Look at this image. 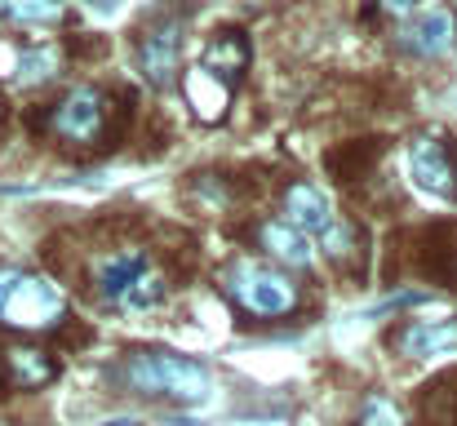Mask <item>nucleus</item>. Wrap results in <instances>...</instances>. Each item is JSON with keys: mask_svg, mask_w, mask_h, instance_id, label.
Returning <instances> with one entry per match:
<instances>
[{"mask_svg": "<svg viewBox=\"0 0 457 426\" xmlns=\"http://www.w3.org/2000/svg\"><path fill=\"white\" fill-rule=\"evenodd\" d=\"M227 288H231V297H236L249 315H258V320L294 315L298 302H303L298 284L289 280L285 271L267 267V263H236V267L227 271Z\"/></svg>", "mask_w": 457, "mask_h": 426, "instance_id": "7ed1b4c3", "label": "nucleus"}, {"mask_svg": "<svg viewBox=\"0 0 457 426\" xmlns=\"http://www.w3.org/2000/svg\"><path fill=\"white\" fill-rule=\"evenodd\" d=\"M62 311H67V293L49 276H22L18 271V280L0 306V320L18 333H40V329H54L62 320Z\"/></svg>", "mask_w": 457, "mask_h": 426, "instance_id": "20e7f679", "label": "nucleus"}, {"mask_svg": "<svg viewBox=\"0 0 457 426\" xmlns=\"http://www.w3.org/2000/svg\"><path fill=\"white\" fill-rule=\"evenodd\" d=\"M0 18L22 22V27L58 22L62 18V0H0Z\"/></svg>", "mask_w": 457, "mask_h": 426, "instance_id": "dca6fc26", "label": "nucleus"}, {"mask_svg": "<svg viewBox=\"0 0 457 426\" xmlns=\"http://www.w3.org/2000/svg\"><path fill=\"white\" fill-rule=\"evenodd\" d=\"M18 58H22V45L13 40H0V80H9L18 71Z\"/></svg>", "mask_w": 457, "mask_h": 426, "instance_id": "6ab92c4d", "label": "nucleus"}, {"mask_svg": "<svg viewBox=\"0 0 457 426\" xmlns=\"http://www.w3.org/2000/svg\"><path fill=\"white\" fill-rule=\"evenodd\" d=\"M413 4H418V0H382V9H386V13H409Z\"/></svg>", "mask_w": 457, "mask_h": 426, "instance_id": "412c9836", "label": "nucleus"}, {"mask_svg": "<svg viewBox=\"0 0 457 426\" xmlns=\"http://www.w3.org/2000/svg\"><path fill=\"white\" fill-rule=\"evenodd\" d=\"M360 426H404V413L395 409V400L369 396L364 400V413H360Z\"/></svg>", "mask_w": 457, "mask_h": 426, "instance_id": "a211bd4d", "label": "nucleus"}, {"mask_svg": "<svg viewBox=\"0 0 457 426\" xmlns=\"http://www.w3.org/2000/svg\"><path fill=\"white\" fill-rule=\"evenodd\" d=\"M0 378L13 391H40V387H49L58 378V360L49 351H40V347L13 342V347L0 351Z\"/></svg>", "mask_w": 457, "mask_h": 426, "instance_id": "1a4fd4ad", "label": "nucleus"}, {"mask_svg": "<svg viewBox=\"0 0 457 426\" xmlns=\"http://www.w3.org/2000/svg\"><path fill=\"white\" fill-rule=\"evenodd\" d=\"M400 36H404V49H409V54H418V58H440V54H449L457 45V13L449 4H431V9L413 13Z\"/></svg>", "mask_w": 457, "mask_h": 426, "instance_id": "0eeeda50", "label": "nucleus"}, {"mask_svg": "<svg viewBox=\"0 0 457 426\" xmlns=\"http://www.w3.org/2000/svg\"><path fill=\"white\" fill-rule=\"evenodd\" d=\"M204 67L209 71H218V76H227L231 85L240 80V71L249 67V40H245V31H213L209 36V45H204Z\"/></svg>", "mask_w": 457, "mask_h": 426, "instance_id": "4468645a", "label": "nucleus"}, {"mask_svg": "<svg viewBox=\"0 0 457 426\" xmlns=\"http://www.w3.org/2000/svg\"><path fill=\"white\" fill-rule=\"evenodd\" d=\"M320 249H324V258L328 263H337V267H355L360 263V254H364V245H360V231H355V222H328L324 231H320Z\"/></svg>", "mask_w": 457, "mask_h": 426, "instance_id": "2eb2a0df", "label": "nucleus"}, {"mask_svg": "<svg viewBox=\"0 0 457 426\" xmlns=\"http://www.w3.org/2000/svg\"><path fill=\"white\" fill-rule=\"evenodd\" d=\"M258 245H262L280 267H294V271H306V267L315 263L311 236H303V231L289 227V222H262V227H258Z\"/></svg>", "mask_w": 457, "mask_h": 426, "instance_id": "f8f14e48", "label": "nucleus"}, {"mask_svg": "<svg viewBox=\"0 0 457 426\" xmlns=\"http://www.w3.org/2000/svg\"><path fill=\"white\" fill-rule=\"evenodd\" d=\"M285 213H289V227H298L303 236L311 231H324L333 222V209H328V196L311 182H294L285 191Z\"/></svg>", "mask_w": 457, "mask_h": 426, "instance_id": "ddd939ff", "label": "nucleus"}, {"mask_svg": "<svg viewBox=\"0 0 457 426\" xmlns=\"http://www.w3.org/2000/svg\"><path fill=\"white\" fill-rule=\"evenodd\" d=\"M182 94H187L191 112H195L204 125H218V121H227V112H231V94H236V85H231L227 76L209 71L204 63H195V67L182 76Z\"/></svg>", "mask_w": 457, "mask_h": 426, "instance_id": "9b49d317", "label": "nucleus"}, {"mask_svg": "<svg viewBox=\"0 0 457 426\" xmlns=\"http://www.w3.org/2000/svg\"><path fill=\"white\" fill-rule=\"evenodd\" d=\"M178 58H182V27L178 18H164L155 22L152 31L138 36V67L152 85H164L178 76Z\"/></svg>", "mask_w": 457, "mask_h": 426, "instance_id": "6e6552de", "label": "nucleus"}, {"mask_svg": "<svg viewBox=\"0 0 457 426\" xmlns=\"http://www.w3.org/2000/svg\"><path fill=\"white\" fill-rule=\"evenodd\" d=\"M409 178L440 196V200H457V155L436 138H413L409 142Z\"/></svg>", "mask_w": 457, "mask_h": 426, "instance_id": "423d86ee", "label": "nucleus"}, {"mask_svg": "<svg viewBox=\"0 0 457 426\" xmlns=\"http://www.w3.org/2000/svg\"><path fill=\"white\" fill-rule=\"evenodd\" d=\"M391 347L400 355H413V360H436V355H457V315L449 320H409Z\"/></svg>", "mask_w": 457, "mask_h": 426, "instance_id": "9d476101", "label": "nucleus"}, {"mask_svg": "<svg viewBox=\"0 0 457 426\" xmlns=\"http://www.w3.org/2000/svg\"><path fill=\"white\" fill-rule=\"evenodd\" d=\"M120 378L143 396H164L178 405H200L213 391L209 369L187 355H173V351H129L120 360Z\"/></svg>", "mask_w": 457, "mask_h": 426, "instance_id": "f257e3e1", "label": "nucleus"}, {"mask_svg": "<svg viewBox=\"0 0 457 426\" xmlns=\"http://www.w3.org/2000/svg\"><path fill=\"white\" fill-rule=\"evenodd\" d=\"M112 112H116V107H112V98H107L103 89L80 85V89H71V94L54 107L49 129H54L62 142H71V146H94L98 138H107Z\"/></svg>", "mask_w": 457, "mask_h": 426, "instance_id": "39448f33", "label": "nucleus"}, {"mask_svg": "<svg viewBox=\"0 0 457 426\" xmlns=\"http://www.w3.org/2000/svg\"><path fill=\"white\" fill-rule=\"evenodd\" d=\"M13 280H18V271H13V267H0V306H4V297H9Z\"/></svg>", "mask_w": 457, "mask_h": 426, "instance_id": "aec40b11", "label": "nucleus"}, {"mask_svg": "<svg viewBox=\"0 0 457 426\" xmlns=\"http://www.w3.org/2000/svg\"><path fill=\"white\" fill-rule=\"evenodd\" d=\"M54 71H58V49H54V45H31V49H22L13 80H18V85H40V80H49Z\"/></svg>", "mask_w": 457, "mask_h": 426, "instance_id": "f3484780", "label": "nucleus"}, {"mask_svg": "<svg viewBox=\"0 0 457 426\" xmlns=\"http://www.w3.org/2000/svg\"><path fill=\"white\" fill-rule=\"evenodd\" d=\"M94 284L98 297L116 311H147L164 297V271L155 267L143 249H116L107 258H98L94 267Z\"/></svg>", "mask_w": 457, "mask_h": 426, "instance_id": "f03ea898", "label": "nucleus"}]
</instances>
